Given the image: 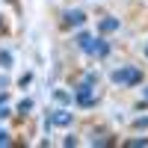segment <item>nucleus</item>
I'll return each mask as SVG.
<instances>
[{
	"label": "nucleus",
	"mask_w": 148,
	"mask_h": 148,
	"mask_svg": "<svg viewBox=\"0 0 148 148\" xmlns=\"http://www.w3.org/2000/svg\"><path fill=\"white\" fill-rule=\"evenodd\" d=\"M77 47L83 53H89L92 56V47H95V36H89V33H77Z\"/></svg>",
	"instance_id": "nucleus-5"
},
{
	"label": "nucleus",
	"mask_w": 148,
	"mask_h": 148,
	"mask_svg": "<svg viewBox=\"0 0 148 148\" xmlns=\"http://www.w3.org/2000/svg\"><path fill=\"white\" fill-rule=\"evenodd\" d=\"M74 101H77V107H83V110H89V107H95L98 101H101V86H98V74L95 71H89L77 83V89H74Z\"/></svg>",
	"instance_id": "nucleus-1"
},
{
	"label": "nucleus",
	"mask_w": 148,
	"mask_h": 148,
	"mask_svg": "<svg viewBox=\"0 0 148 148\" xmlns=\"http://www.w3.org/2000/svg\"><path fill=\"white\" fill-rule=\"evenodd\" d=\"M9 65H12V53L0 51V68H9Z\"/></svg>",
	"instance_id": "nucleus-11"
},
{
	"label": "nucleus",
	"mask_w": 148,
	"mask_h": 148,
	"mask_svg": "<svg viewBox=\"0 0 148 148\" xmlns=\"http://www.w3.org/2000/svg\"><path fill=\"white\" fill-rule=\"evenodd\" d=\"M71 121H74V113H68L65 107H59V110H53L47 116V125H53V127H68Z\"/></svg>",
	"instance_id": "nucleus-3"
},
{
	"label": "nucleus",
	"mask_w": 148,
	"mask_h": 148,
	"mask_svg": "<svg viewBox=\"0 0 148 148\" xmlns=\"http://www.w3.org/2000/svg\"><path fill=\"white\" fill-rule=\"evenodd\" d=\"M92 145H113V139H110V136H95Z\"/></svg>",
	"instance_id": "nucleus-12"
},
{
	"label": "nucleus",
	"mask_w": 148,
	"mask_h": 148,
	"mask_svg": "<svg viewBox=\"0 0 148 148\" xmlns=\"http://www.w3.org/2000/svg\"><path fill=\"white\" fill-rule=\"evenodd\" d=\"M107 53H110V42H104V39H95L92 56H107Z\"/></svg>",
	"instance_id": "nucleus-7"
},
{
	"label": "nucleus",
	"mask_w": 148,
	"mask_h": 148,
	"mask_svg": "<svg viewBox=\"0 0 148 148\" xmlns=\"http://www.w3.org/2000/svg\"><path fill=\"white\" fill-rule=\"evenodd\" d=\"M145 95H148V89H145Z\"/></svg>",
	"instance_id": "nucleus-17"
},
{
	"label": "nucleus",
	"mask_w": 148,
	"mask_h": 148,
	"mask_svg": "<svg viewBox=\"0 0 148 148\" xmlns=\"http://www.w3.org/2000/svg\"><path fill=\"white\" fill-rule=\"evenodd\" d=\"M83 21H86L83 9H65V15H62V24H65V27H80Z\"/></svg>",
	"instance_id": "nucleus-4"
},
{
	"label": "nucleus",
	"mask_w": 148,
	"mask_h": 148,
	"mask_svg": "<svg viewBox=\"0 0 148 148\" xmlns=\"http://www.w3.org/2000/svg\"><path fill=\"white\" fill-rule=\"evenodd\" d=\"M3 145H12V139H9V133L0 130V148H3Z\"/></svg>",
	"instance_id": "nucleus-13"
},
{
	"label": "nucleus",
	"mask_w": 148,
	"mask_h": 148,
	"mask_svg": "<svg viewBox=\"0 0 148 148\" xmlns=\"http://www.w3.org/2000/svg\"><path fill=\"white\" fill-rule=\"evenodd\" d=\"M127 148H148V139H127Z\"/></svg>",
	"instance_id": "nucleus-10"
},
{
	"label": "nucleus",
	"mask_w": 148,
	"mask_h": 148,
	"mask_svg": "<svg viewBox=\"0 0 148 148\" xmlns=\"http://www.w3.org/2000/svg\"><path fill=\"white\" fill-rule=\"evenodd\" d=\"M145 53H148V45H145Z\"/></svg>",
	"instance_id": "nucleus-16"
},
{
	"label": "nucleus",
	"mask_w": 148,
	"mask_h": 148,
	"mask_svg": "<svg viewBox=\"0 0 148 148\" xmlns=\"http://www.w3.org/2000/svg\"><path fill=\"white\" fill-rule=\"evenodd\" d=\"M110 80L116 86H136V83H142V71L133 68V65H125V68H116L110 74Z\"/></svg>",
	"instance_id": "nucleus-2"
},
{
	"label": "nucleus",
	"mask_w": 148,
	"mask_h": 148,
	"mask_svg": "<svg viewBox=\"0 0 148 148\" xmlns=\"http://www.w3.org/2000/svg\"><path fill=\"white\" fill-rule=\"evenodd\" d=\"M12 113V110H9V101H6V95H0V119H6Z\"/></svg>",
	"instance_id": "nucleus-8"
},
{
	"label": "nucleus",
	"mask_w": 148,
	"mask_h": 148,
	"mask_svg": "<svg viewBox=\"0 0 148 148\" xmlns=\"http://www.w3.org/2000/svg\"><path fill=\"white\" fill-rule=\"evenodd\" d=\"M136 127H148V119H136Z\"/></svg>",
	"instance_id": "nucleus-14"
},
{
	"label": "nucleus",
	"mask_w": 148,
	"mask_h": 148,
	"mask_svg": "<svg viewBox=\"0 0 148 148\" xmlns=\"http://www.w3.org/2000/svg\"><path fill=\"white\" fill-rule=\"evenodd\" d=\"M119 27H121V21H119V18H104L101 24H98V33H101V36H104V33H116Z\"/></svg>",
	"instance_id": "nucleus-6"
},
{
	"label": "nucleus",
	"mask_w": 148,
	"mask_h": 148,
	"mask_svg": "<svg viewBox=\"0 0 148 148\" xmlns=\"http://www.w3.org/2000/svg\"><path fill=\"white\" fill-rule=\"evenodd\" d=\"M30 110H33V101H30V98H24V101L18 104V113H21V116H27Z\"/></svg>",
	"instance_id": "nucleus-9"
},
{
	"label": "nucleus",
	"mask_w": 148,
	"mask_h": 148,
	"mask_svg": "<svg viewBox=\"0 0 148 148\" xmlns=\"http://www.w3.org/2000/svg\"><path fill=\"white\" fill-rule=\"evenodd\" d=\"M0 30H3V18H0Z\"/></svg>",
	"instance_id": "nucleus-15"
}]
</instances>
